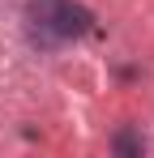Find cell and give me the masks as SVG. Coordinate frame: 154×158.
<instances>
[{
    "label": "cell",
    "mask_w": 154,
    "mask_h": 158,
    "mask_svg": "<svg viewBox=\"0 0 154 158\" xmlns=\"http://www.w3.org/2000/svg\"><path fill=\"white\" fill-rule=\"evenodd\" d=\"M30 26L43 43H64V39H77L94 26L90 9H81L73 0H30Z\"/></svg>",
    "instance_id": "obj_1"
}]
</instances>
